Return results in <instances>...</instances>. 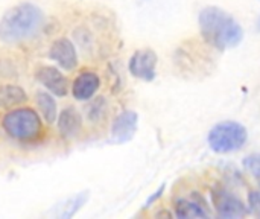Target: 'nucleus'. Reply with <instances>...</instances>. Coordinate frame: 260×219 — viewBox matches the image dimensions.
<instances>
[{
  "mask_svg": "<svg viewBox=\"0 0 260 219\" xmlns=\"http://www.w3.org/2000/svg\"><path fill=\"white\" fill-rule=\"evenodd\" d=\"M200 32L203 38L219 50L236 47L242 38L244 30L241 24L224 9L218 6H207L198 17Z\"/></svg>",
  "mask_w": 260,
  "mask_h": 219,
  "instance_id": "f257e3e1",
  "label": "nucleus"
},
{
  "mask_svg": "<svg viewBox=\"0 0 260 219\" xmlns=\"http://www.w3.org/2000/svg\"><path fill=\"white\" fill-rule=\"evenodd\" d=\"M44 23L43 11L32 3L11 8L0 20V41L20 43L35 37Z\"/></svg>",
  "mask_w": 260,
  "mask_h": 219,
  "instance_id": "f03ea898",
  "label": "nucleus"
},
{
  "mask_svg": "<svg viewBox=\"0 0 260 219\" xmlns=\"http://www.w3.org/2000/svg\"><path fill=\"white\" fill-rule=\"evenodd\" d=\"M37 105L38 110L43 116V119L47 123H53L58 117V107H56V101L53 99V96L47 91H38L37 93Z\"/></svg>",
  "mask_w": 260,
  "mask_h": 219,
  "instance_id": "4468645a",
  "label": "nucleus"
},
{
  "mask_svg": "<svg viewBox=\"0 0 260 219\" xmlns=\"http://www.w3.org/2000/svg\"><path fill=\"white\" fill-rule=\"evenodd\" d=\"M163 191H165V186H161V187H160V189H158V191H157V192H155V194H154V195H152V197L148 200V203H146V207H148L149 204H152L155 200H158V198H160V195L163 194Z\"/></svg>",
  "mask_w": 260,
  "mask_h": 219,
  "instance_id": "a211bd4d",
  "label": "nucleus"
},
{
  "mask_svg": "<svg viewBox=\"0 0 260 219\" xmlns=\"http://www.w3.org/2000/svg\"><path fill=\"white\" fill-rule=\"evenodd\" d=\"M248 139V133L239 122L227 120L215 125L207 137L209 146L218 154H229L239 151Z\"/></svg>",
  "mask_w": 260,
  "mask_h": 219,
  "instance_id": "20e7f679",
  "label": "nucleus"
},
{
  "mask_svg": "<svg viewBox=\"0 0 260 219\" xmlns=\"http://www.w3.org/2000/svg\"><path fill=\"white\" fill-rule=\"evenodd\" d=\"M81 127H82V117L73 107H67L59 113L58 128L62 136L73 137L79 133Z\"/></svg>",
  "mask_w": 260,
  "mask_h": 219,
  "instance_id": "9b49d317",
  "label": "nucleus"
},
{
  "mask_svg": "<svg viewBox=\"0 0 260 219\" xmlns=\"http://www.w3.org/2000/svg\"><path fill=\"white\" fill-rule=\"evenodd\" d=\"M212 200H213V206L219 218L236 219L244 218L248 215L247 206L236 195H233L232 192L225 189H215Z\"/></svg>",
  "mask_w": 260,
  "mask_h": 219,
  "instance_id": "39448f33",
  "label": "nucleus"
},
{
  "mask_svg": "<svg viewBox=\"0 0 260 219\" xmlns=\"http://www.w3.org/2000/svg\"><path fill=\"white\" fill-rule=\"evenodd\" d=\"M175 216L181 219L187 218H209V212L192 198H181L175 201Z\"/></svg>",
  "mask_w": 260,
  "mask_h": 219,
  "instance_id": "f8f14e48",
  "label": "nucleus"
},
{
  "mask_svg": "<svg viewBox=\"0 0 260 219\" xmlns=\"http://www.w3.org/2000/svg\"><path fill=\"white\" fill-rule=\"evenodd\" d=\"M244 168L253 178H256L259 181L260 184V154L248 155L244 160Z\"/></svg>",
  "mask_w": 260,
  "mask_h": 219,
  "instance_id": "dca6fc26",
  "label": "nucleus"
},
{
  "mask_svg": "<svg viewBox=\"0 0 260 219\" xmlns=\"http://www.w3.org/2000/svg\"><path fill=\"white\" fill-rule=\"evenodd\" d=\"M3 130L12 137L20 142H29L35 140L43 130V123L40 116L35 113V110L24 107L11 110L3 116L2 120Z\"/></svg>",
  "mask_w": 260,
  "mask_h": 219,
  "instance_id": "7ed1b4c3",
  "label": "nucleus"
},
{
  "mask_svg": "<svg viewBox=\"0 0 260 219\" xmlns=\"http://www.w3.org/2000/svg\"><path fill=\"white\" fill-rule=\"evenodd\" d=\"M248 207H250L251 213H254L256 216L260 218V191L251 192L248 195Z\"/></svg>",
  "mask_w": 260,
  "mask_h": 219,
  "instance_id": "f3484780",
  "label": "nucleus"
},
{
  "mask_svg": "<svg viewBox=\"0 0 260 219\" xmlns=\"http://www.w3.org/2000/svg\"><path fill=\"white\" fill-rule=\"evenodd\" d=\"M101 85L99 76L94 72H81L76 79L73 81L72 85V93L73 98L78 101H88L94 96V93L98 91Z\"/></svg>",
  "mask_w": 260,
  "mask_h": 219,
  "instance_id": "9d476101",
  "label": "nucleus"
},
{
  "mask_svg": "<svg viewBox=\"0 0 260 219\" xmlns=\"http://www.w3.org/2000/svg\"><path fill=\"white\" fill-rule=\"evenodd\" d=\"M38 82L46 87L52 95L55 96H66L67 91H69V81L67 78L56 69V67H52V66H43L37 70L35 73Z\"/></svg>",
  "mask_w": 260,
  "mask_h": 219,
  "instance_id": "1a4fd4ad",
  "label": "nucleus"
},
{
  "mask_svg": "<svg viewBox=\"0 0 260 219\" xmlns=\"http://www.w3.org/2000/svg\"><path fill=\"white\" fill-rule=\"evenodd\" d=\"M155 67H157V53L151 49H140L134 52L128 64L129 73L134 78L143 81H152L155 78Z\"/></svg>",
  "mask_w": 260,
  "mask_h": 219,
  "instance_id": "423d86ee",
  "label": "nucleus"
},
{
  "mask_svg": "<svg viewBox=\"0 0 260 219\" xmlns=\"http://www.w3.org/2000/svg\"><path fill=\"white\" fill-rule=\"evenodd\" d=\"M50 59H53L61 69L70 72L78 66V53L73 43L69 38H58L53 41L49 50Z\"/></svg>",
  "mask_w": 260,
  "mask_h": 219,
  "instance_id": "6e6552de",
  "label": "nucleus"
},
{
  "mask_svg": "<svg viewBox=\"0 0 260 219\" xmlns=\"http://www.w3.org/2000/svg\"><path fill=\"white\" fill-rule=\"evenodd\" d=\"M87 200H88V194L87 192L79 194V195H75L73 198H69L61 206V212L58 213V216L59 218H72L87 203Z\"/></svg>",
  "mask_w": 260,
  "mask_h": 219,
  "instance_id": "2eb2a0df",
  "label": "nucleus"
},
{
  "mask_svg": "<svg viewBox=\"0 0 260 219\" xmlns=\"http://www.w3.org/2000/svg\"><path fill=\"white\" fill-rule=\"evenodd\" d=\"M137 123H139V116L136 111H131V110L122 111L113 122L111 142L114 143L129 142L137 131Z\"/></svg>",
  "mask_w": 260,
  "mask_h": 219,
  "instance_id": "0eeeda50",
  "label": "nucleus"
},
{
  "mask_svg": "<svg viewBox=\"0 0 260 219\" xmlns=\"http://www.w3.org/2000/svg\"><path fill=\"white\" fill-rule=\"evenodd\" d=\"M26 91L18 87V85H2L0 87V107L2 108H12L17 107L20 104H23L26 101Z\"/></svg>",
  "mask_w": 260,
  "mask_h": 219,
  "instance_id": "ddd939ff",
  "label": "nucleus"
}]
</instances>
